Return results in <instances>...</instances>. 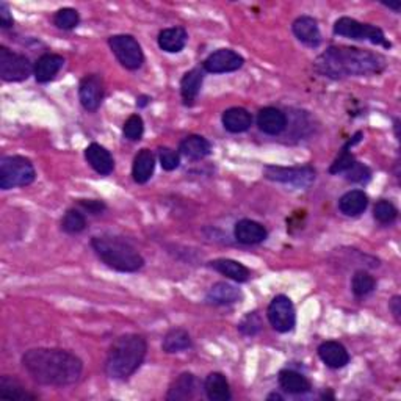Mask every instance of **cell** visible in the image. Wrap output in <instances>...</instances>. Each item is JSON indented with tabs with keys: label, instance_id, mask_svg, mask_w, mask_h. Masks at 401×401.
I'll list each match as a JSON object with an SVG mask.
<instances>
[{
	"label": "cell",
	"instance_id": "6da1fadb",
	"mask_svg": "<svg viewBox=\"0 0 401 401\" xmlns=\"http://www.w3.org/2000/svg\"><path fill=\"white\" fill-rule=\"evenodd\" d=\"M22 365L44 386H71L80 380L83 362L76 355L57 348H35L22 356Z\"/></svg>",
	"mask_w": 401,
	"mask_h": 401
},
{
	"label": "cell",
	"instance_id": "7a4b0ae2",
	"mask_svg": "<svg viewBox=\"0 0 401 401\" xmlns=\"http://www.w3.org/2000/svg\"><path fill=\"white\" fill-rule=\"evenodd\" d=\"M315 68L323 76L342 78L350 76L380 74L386 68V59L380 54L357 47H330L315 61Z\"/></svg>",
	"mask_w": 401,
	"mask_h": 401
},
{
	"label": "cell",
	"instance_id": "3957f363",
	"mask_svg": "<svg viewBox=\"0 0 401 401\" xmlns=\"http://www.w3.org/2000/svg\"><path fill=\"white\" fill-rule=\"evenodd\" d=\"M148 343L138 334H126L111 345L106 360V373L111 380H127L141 367Z\"/></svg>",
	"mask_w": 401,
	"mask_h": 401
},
{
	"label": "cell",
	"instance_id": "277c9868",
	"mask_svg": "<svg viewBox=\"0 0 401 401\" xmlns=\"http://www.w3.org/2000/svg\"><path fill=\"white\" fill-rule=\"evenodd\" d=\"M91 246L98 258L107 267L121 273H135L143 268L144 259L126 240L113 235H101L91 240Z\"/></svg>",
	"mask_w": 401,
	"mask_h": 401
},
{
	"label": "cell",
	"instance_id": "5b68a950",
	"mask_svg": "<svg viewBox=\"0 0 401 401\" xmlns=\"http://www.w3.org/2000/svg\"><path fill=\"white\" fill-rule=\"evenodd\" d=\"M35 178V168L29 158L8 156L0 160V188L2 190L27 187Z\"/></svg>",
	"mask_w": 401,
	"mask_h": 401
},
{
	"label": "cell",
	"instance_id": "8992f818",
	"mask_svg": "<svg viewBox=\"0 0 401 401\" xmlns=\"http://www.w3.org/2000/svg\"><path fill=\"white\" fill-rule=\"evenodd\" d=\"M334 34L350 39H360V41H370L376 46L390 47L384 31L370 24H362L351 18H340L334 24Z\"/></svg>",
	"mask_w": 401,
	"mask_h": 401
},
{
	"label": "cell",
	"instance_id": "52a82bcc",
	"mask_svg": "<svg viewBox=\"0 0 401 401\" xmlns=\"http://www.w3.org/2000/svg\"><path fill=\"white\" fill-rule=\"evenodd\" d=\"M265 178L275 182L285 183L295 188H308L312 186V182L315 181V170L312 166H275L270 165L265 166Z\"/></svg>",
	"mask_w": 401,
	"mask_h": 401
},
{
	"label": "cell",
	"instance_id": "ba28073f",
	"mask_svg": "<svg viewBox=\"0 0 401 401\" xmlns=\"http://www.w3.org/2000/svg\"><path fill=\"white\" fill-rule=\"evenodd\" d=\"M108 46L124 68L135 71L143 66L144 55L141 51V46L133 36L115 35L108 39Z\"/></svg>",
	"mask_w": 401,
	"mask_h": 401
},
{
	"label": "cell",
	"instance_id": "9c48e42d",
	"mask_svg": "<svg viewBox=\"0 0 401 401\" xmlns=\"http://www.w3.org/2000/svg\"><path fill=\"white\" fill-rule=\"evenodd\" d=\"M31 72L34 66L26 55L16 54L5 46L0 47V77L5 82H22L30 77Z\"/></svg>",
	"mask_w": 401,
	"mask_h": 401
},
{
	"label": "cell",
	"instance_id": "30bf717a",
	"mask_svg": "<svg viewBox=\"0 0 401 401\" xmlns=\"http://www.w3.org/2000/svg\"><path fill=\"white\" fill-rule=\"evenodd\" d=\"M267 315L270 325L275 328L278 333H288L295 328L296 323L295 308L290 298L285 295H278L276 298H273L268 306Z\"/></svg>",
	"mask_w": 401,
	"mask_h": 401
},
{
	"label": "cell",
	"instance_id": "8fae6325",
	"mask_svg": "<svg viewBox=\"0 0 401 401\" xmlns=\"http://www.w3.org/2000/svg\"><path fill=\"white\" fill-rule=\"evenodd\" d=\"M243 57L232 49H220L208 55L204 61V71L210 74H223V72H234L243 66Z\"/></svg>",
	"mask_w": 401,
	"mask_h": 401
},
{
	"label": "cell",
	"instance_id": "7c38bea8",
	"mask_svg": "<svg viewBox=\"0 0 401 401\" xmlns=\"http://www.w3.org/2000/svg\"><path fill=\"white\" fill-rule=\"evenodd\" d=\"M80 103L88 111H96L103 99V80L98 74L85 76L78 85Z\"/></svg>",
	"mask_w": 401,
	"mask_h": 401
},
{
	"label": "cell",
	"instance_id": "4fadbf2b",
	"mask_svg": "<svg viewBox=\"0 0 401 401\" xmlns=\"http://www.w3.org/2000/svg\"><path fill=\"white\" fill-rule=\"evenodd\" d=\"M63 65H65V59L57 54H44L39 57L34 66V74L36 82L47 83L59 74Z\"/></svg>",
	"mask_w": 401,
	"mask_h": 401
},
{
	"label": "cell",
	"instance_id": "5bb4252c",
	"mask_svg": "<svg viewBox=\"0 0 401 401\" xmlns=\"http://www.w3.org/2000/svg\"><path fill=\"white\" fill-rule=\"evenodd\" d=\"M295 36L300 39L303 44L309 47H317L322 43V34H320L318 22L310 18V16H301L296 19L292 26Z\"/></svg>",
	"mask_w": 401,
	"mask_h": 401
},
{
	"label": "cell",
	"instance_id": "9a60e30c",
	"mask_svg": "<svg viewBox=\"0 0 401 401\" xmlns=\"http://www.w3.org/2000/svg\"><path fill=\"white\" fill-rule=\"evenodd\" d=\"M259 129L267 135H279L285 131L287 116L283 110L275 107H265L258 115Z\"/></svg>",
	"mask_w": 401,
	"mask_h": 401
},
{
	"label": "cell",
	"instance_id": "2e32d148",
	"mask_svg": "<svg viewBox=\"0 0 401 401\" xmlns=\"http://www.w3.org/2000/svg\"><path fill=\"white\" fill-rule=\"evenodd\" d=\"M85 158L93 170L101 176H108L115 168V160L110 152L98 143H93L85 151Z\"/></svg>",
	"mask_w": 401,
	"mask_h": 401
},
{
	"label": "cell",
	"instance_id": "e0dca14e",
	"mask_svg": "<svg viewBox=\"0 0 401 401\" xmlns=\"http://www.w3.org/2000/svg\"><path fill=\"white\" fill-rule=\"evenodd\" d=\"M235 238L243 245H258L267 238L268 232L260 223L253 220H240L234 229Z\"/></svg>",
	"mask_w": 401,
	"mask_h": 401
},
{
	"label": "cell",
	"instance_id": "ac0fdd59",
	"mask_svg": "<svg viewBox=\"0 0 401 401\" xmlns=\"http://www.w3.org/2000/svg\"><path fill=\"white\" fill-rule=\"evenodd\" d=\"M318 356L331 368H342L350 362V352L342 343L328 340L318 347Z\"/></svg>",
	"mask_w": 401,
	"mask_h": 401
},
{
	"label": "cell",
	"instance_id": "d6986e66",
	"mask_svg": "<svg viewBox=\"0 0 401 401\" xmlns=\"http://www.w3.org/2000/svg\"><path fill=\"white\" fill-rule=\"evenodd\" d=\"M203 82H204V68H193L182 77L181 94H182V101L187 107H191L195 103L200 91V86H203Z\"/></svg>",
	"mask_w": 401,
	"mask_h": 401
},
{
	"label": "cell",
	"instance_id": "ffe728a7",
	"mask_svg": "<svg viewBox=\"0 0 401 401\" xmlns=\"http://www.w3.org/2000/svg\"><path fill=\"white\" fill-rule=\"evenodd\" d=\"M223 126L230 133H243L250 129L253 124V116L250 111L242 107L228 108L223 113Z\"/></svg>",
	"mask_w": 401,
	"mask_h": 401
},
{
	"label": "cell",
	"instance_id": "44dd1931",
	"mask_svg": "<svg viewBox=\"0 0 401 401\" xmlns=\"http://www.w3.org/2000/svg\"><path fill=\"white\" fill-rule=\"evenodd\" d=\"M242 298V292L235 285L228 283H216L207 292L205 300L213 306H226V304H234Z\"/></svg>",
	"mask_w": 401,
	"mask_h": 401
},
{
	"label": "cell",
	"instance_id": "7402d4cb",
	"mask_svg": "<svg viewBox=\"0 0 401 401\" xmlns=\"http://www.w3.org/2000/svg\"><path fill=\"white\" fill-rule=\"evenodd\" d=\"M187 41H188V35L186 29L182 27L165 29L158 34V47L170 54L181 52L183 47H186Z\"/></svg>",
	"mask_w": 401,
	"mask_h": 401
},
{
	"label": "cell",
	"instance_id": "603a6c76",
	"mask_svg": "<svg viewBox=\"0 0 401 401\" xmlns=\"http://www.w3.org/2000/svg\"><path fill=\"white\" fill-rule=\"evenodd\" d=\"M181 154L190 160H203L210 156L212 144L200 135H190L181 141L179 146Z\"/></svg>",
	"mask_w": 401,
	"mask_h": 401
},
{
	"label": "cell",
	"instance_id": "cb8c5ba5",
	"mask_svg": "<svg viewBox=\"0 0 401 401\" xmlns=\"http://www.w3.org/2000/svg\"><path fill=\"white\" fill-rule=\"evenodd\" d=\"M196 378L191 373H182L178 378L173 381L168 390L166 398L170 401H179V400H191L196 394Z\"/></svg>",
	"mask_w": 401,
	"mask_h": 401
},
{
	"label": "cell",
	"instance_id": "d4e9b609",
	"mask_svg": "<svg viewBox=\"0 0 401 401\" xmlns=\"http://www.w3.org/2000/svg\"><path fill=\"white\" fill-rule=\"evenodd\" d=\"M156 170V156L152 154L149 149H141L138 154L135 156L133 166H132V176L136 183H146Z\"/></svg>",
	"mask_w": 401,
	"mask_h": 401
},
{
	"label": "cell",
	"instance_id": "484cf974",
	"mask_svg": "<svg viewBox=\"0 0 401 401\" xmlns=\"http://www.w3.org/2000/svg\"><path fill=\"white\" fill-rule=\"evenodd\" d=\"M205 395L210 401H229L232 398L229 382L221 373H210L204 381Z\"/></svg>",
	"mask_w": 401,
	"mask_h": 401
},
{
	"label": "cell",
	"instance_id": "4316f807",
	"mask_svg": "<svg viewBox=\"0 0 401 401\" xmlns=\"http://www.w3.org/2000/svg\"><path fill=\"white\" fill-rule=\"evenodd\" d=\"M208 267L215 271L221 273L223 276H226L235 283H246L250 279V270H248L243 263L232 259H216L208 263Z\"/></svg>",
	"mask_w": 401,
	"mask_h": 401
},
{
	"label": "cell",
	"instance_id": "83f0119b",
	"mask_svg": "<svg viewBox=\"0 0 401 401\" xmlns=\"http://www.w3.org/2000/svg\"><path fill=\"white\" fill-rule=\"evenodd\" d=\"M279 386L283 387V390L288 392V394L293 395H303L310 392L312 386L310 381L303 376L301 373L295 372V370H283L279 373Z\"/></svg>",
	"mask_w": 401,
	"mask_h": 401
},
{
	"label": "cell",
	"instance_id": "f1b7e54d",
	"mask_svg": "<svg viewBox=\"0 0 401 401\" xmlns=\"http://www.w3.org/2000/svg\"><path fill=\"white\" fill-rule=\"evenodd\" d=\"M368 205V196L362 190H351L345 193L339 200V208L343 215L357 216L362 213Z\"/></svg>",
	"mask_w": 401,
	"mask_h": 401
},
{
	"label": "cell",
	"instance_id": "f546056e",
	"mask_svg": "<svg viewBox=\"0 0 401 401\" xmlns=\"http://www.w3.org/2000/svg\"><path fill=\"white\" fill-rule=\"evenodd\" d=\"M0 398L11 401H26L36 400V395L30 394V392H27L18 381L10 378V376H2L0 378Z\"/></svg>",
	"mask_w": 401,
	"mask_h": 401
},
{
	"label": "cell",
	"instance_id": "4dcf8cb0",
	"mask_svg": "<svg viewBox=\"0 0 401 401\" xmlns=\"http://www.w3.org/2000/svg\"><path fill=\"white\" fill-rule=\"evenodd\" d=\"M191 347V337L190 334L182 330V328H174L170 333L165 335L163 343H162V348L165 352H181V351H186Z\"/></svg>",
	"mask_w": 401,
	"mask_h": 401
},
{
	"label": "cell",
	"instance_id": "1f68e13d",
	"mask_svg": "<svg viewBox=\"0 0 401 401\" xmlns=\"http://www.w3.org/2000/svg\"><path fill=\"white\" fill-rule=\"evenodd\" d=\"M360 136H362V133L357 132L355 136H352V140L348 141L345 146L342 148L340 151V154L337 156V158L334 160V163L331 165L330 168V173L331 174H339V173H345V171H348L350 168L355 165V157H352V154L350 152V148L352 146V144H356L359 140H360Z\"/></svg>",
	"mask_w": 401,
	"mask_h": 401
},
{
	"label": "cell",
	"instance_id": "d6a6232c",
	"mask_svg": "<svg viewBox=\"0 0 401 401\" xmlns=\"http://www.w3.org/2000/svg\"><path fill=\"white\" fill-rule=\"evenodd\" d=\"M376 287V280L375 278L370 275V273H367L364 270H359L355 273V276L351 279V288H352V293L359 298H362V296H367L368 293H372Z\"/></svg>",
	"mask_w": 401,
	"mask_h": 401
},
{
	"label": "cell",
	"instance_id": "836d02e7",
	"mask_svg": "<svg viewBox=\"0 0 401 401\" xmlns=\"http://www.w3.org/2000/svg\"><path fill=\"white\" fill-rule=\"evenodd\" d=\"M86 228V218L85 215L77 210V208H71L65 213L61 220V229L66 232V234H80Z\"/></svg>",
	"mask_w": 401,
	"mask_h": 401
},
{
	"label": "cell",
	"instance_id": "e575fe53",
	"mask_svg": "<svg viewBox=\"0 0 401 401\" xmlns=\"http://www.w3.org/2000/svg\"><path fill=\"white\" fill-rule=\"evenodd\" d=\"M373 216H375V220L381 224H392L397 220L398 210L394 204L382 199L375 204Z\"/></svg>",
	"mask_w": 401,
	"mask_h": 401
},
{
	"label": "cell",
	"instance_id": "d590c367",
	"mask_svg": "<svg viewBox=\"0 0 401 401\" xmlns=\"http://www.w3.org/2000/svg\"><path fill=\"white\" fill-rule=\"evenodd\" d=\"M80 16L74 8H61L54 16V24L61 30H72L78 26Z\"/></svg>",
	"mask_w": 401,
	"mask_h": 401
},
{
	"label": "cell",
	"instance_id": "8d00e7d4",
	"mask_svg": "<svg viewBox=\"0 0 401 401\" xmlns=\"http://www.w3.org/2000/svg\"><path fill=\"white\" fill-rule=\"evenodd\" d=\"M262 318L259 315V312H250L242 322L238 323V331L242 333L243 335H248V337H253L255 334H259L260 330H262Z\"/></svg>",
	"mask_w": 401,
	"mask_h": 401
},
{
	"label": "cell",
	"instance_id": "74e56055",
	"mask_svg": "<svg viewBox=\"0 0 401 401\" xmlns=\"http://www.w3.org/2000/svg\"><path fill=\"white\" fill-rule=\"evenodd\" d=\"M124 136L131 141H138L141 140L143 132H144V123L140 115H132L127 118V121L124 123Z\"/></svg>",
	"mask_w": 401,
	"mask_h": 401
},
{
	"label": "cell",
	"instance_id": "f35d334b",
	"mask_svg": "<svg viewBox=\"0 0 401 401\" xmlns=\"http://www.w3.org/2000/svg\"><path fill=\"white\" fill-rule=\"evenodd\" d=\"M158 160H160V165H162L165 171H174L176 168H179V165H181L179 154L170 148H160L158 149Z\"/></svg>",
	"mask_w": 401,
	"mask_h": 401
},
{
	"label": "cell",
	"instance_id": "ab89813d",
	"mask_svg": "<svg viewBox=\"0 0 401 401\" xmlns=\"http://www.w3.org/2000/svg\"><path fill=\"white\" fill-rule=\"evenodd\" d=\"M347 173V179L351 181V182H356V183H365L370 181L372 178V171L368 170V168L362 163H357L355 162V165H352L348 171H345Z\"/></svg>",
	"mask_w": 401,
	"mask_h": 401
},
{
	"label": "cell",
	"instance_id": "60d3db41",
	"mask_svg": "<svg viewBox=\"0 0 401 401\" xmlns=\"http://www.w3.org/2000/svg\"><path fill=\"white\" fill-rule=\"evenodd\" d=\"M80 205L93 215H99L102 210H106V204L96 199H80Z\"/></svg>",
	"mask_w": 401,
	"mask_h": 401
},
{
	"label": "cell",
	"instance_id": "b9f144b4",
	"mask_svg": "<svg viewBox=\"0 0 401 401\" xmlns=\"http://www.w3.org/2000/svg\"><path fill=\"white\" fill-rule=\"evenodd\" d=\"M0 27L10 29L13 27V16L8 10L6 4H0Z\"/></svg>",
	"mask_w": 401,
	"mask_h": 401
},
{
	"label": "cell",
	"instance_id": "7bdbcfd3",
	"mask_svg": "<svg viewBox=\"0 0 401 401\" xmlns=\"http://www.w3.org/2000/svg\"><path fill=\"white\" fill-rule=\"evenodd\" d=\"M389 309L392 310V314H394L397 322H400V314H401V298H400V296H394V298H392V301L389 304Z\"/></svg>",
	"mask_w": 401,
	"mask_h": 401
},
{
	"label": "cell",
	"instance_id": "ee69618b",
	"mask_svg": "<svg viewBox=\"0 0 401 401\" xmlns=\"http://www.w3.org/2000/svg\"><path fill=\"white\" fill-rule=\"evenodd\" d=\"M136 101H138V102H136V106H138V107H144V106H146V103L149 102V98H148V96H141V98H140V99H136Z\"/></svg>",
	"mask_w": 401,
	"mask_h": 401
},
{
	"label": "cell",
	"instance_id": "f6af8a7d",
	"mask_svg": "<svg viewBox=\"0 0 401 401\" xmlns=\"http://www.w3.org/2000/svg\"><path fill=\"white\" fill-rule=\"evenodd\" d=\"M386 6L392 8V10H395V11H400V8H401V4L397 2V4H386Z\"/></svg>",
	"mask_w": 401,
	"mask_h": 401
},
{
	"label": "cell",
	"instance_id": "bcb514c9",
	"mask_svg": "<svg viewBox=\"0 0 401 401\" xmlns=\"http://www.w3.org/2000/svg\"><path fill=\"white\" fill-rule=\"evenodd\" d=\"M268 400H283V397H280L279 394H271V395H268Z\"/></svg>",
	"mask_w": 401,
	"mask_h": 401
}]
</instances>
